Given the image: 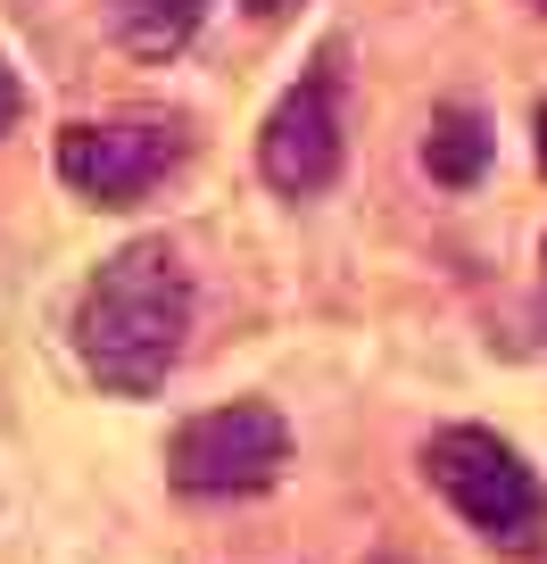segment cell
I'll return each mask as SVG.
<instances>
[{"mask_svg": "<svg viewBox=\"0 0 547 564\" xmlns=\"http://www.w3.org/2000/svg\"><path fill=\"white\" fill-rule=\"evenodd\" d=\"M340 51H316V67L265 108L258 124V175L283 199H324L349 166V108H340Z\"/></svg>", "mask_w": 547, "mask_h": 564, "instance_id": "cell-4", "label": "cell"}, {"mask_svg": "<svg viewBox=\"0 0 547 564\" xmlns=\"http://www.w3.org/2000/svg\"><path fill=\"white\" fill-rule=\"evenodd\" d=\"M183 159H192V133L175 117H100L58 133V183L91 208H142Z\"/></svg>", "mask_w": 547, "mask_h": 564, "instance_id": "cell-5", "label": "cell"}, {"mask_svg": "<svg viewBox=\"0 0 547 564\" xmlns=\"http://www.w3.org/2000/svg\"><path fill=\"white\" fill-rule=\"evenodd\" d=\"M216 0H108V25L133 58H183Z\"/></svg>", "mask_w": 547, "mask_h": 564, "instance_id": "cell-7", "label": "cell"}, {"mask_svg": "<svg viewBox=\"0 0 547 564\" xmlns=\"http://www.w3.org/2000/svg\"><path fill=\"white\" fill-rule=\"evenodd\" d=\"M539 258H547V249H539Z\"/></svg>", "mask_w": 547, "mask_h": 564, "instance_id": "cell-12", "label": "cell"}, {"mask_svg": "<svg viewBox=\"0 0 547 564\" xmlns=\"http://www.w3.org/2000/svg\"><path fill=\"white\" fill-rule=\"evenodd\" d=\"M283 465H291V423L265 399L208 406L166 441V481L183 498H258L283 481Z\"/></svg>", "mask_w": 547, "mask_h": 564, "instance_id": "cell-3", "label": "cell"}, {"mask_svg": "<svg viewBox=\"0 0 547 564\" xmlns=\"http://www.w3.org/2000/svg\"><path fill=\"white\" fill-rule=\"evenodd\" d=\"M291 9H299V0H249V18H258V25H283Z\"/></svg>", "mask_w": 547, "mask_h": 564, "instance_id": "cell-9", "label": "cell"}, {"mask_svg": "<svg viewBox=\"0 0 547 564\" xmlns=\"http://www.w3.org/2000/svg\"><path fill=\"white\" fill-rule=\"evenodd\" d=\"M530 9H539V18H547V0H530Z\"/></svg>", "mask_w": 547, "mask_h": 564, "instance_id": "cell-11", "label": "cell"}, {"mask_svg": "<svg viewBox=\"0 0 547 564\" xmlns=\"http://www.w3.org/2000/svg\"><path fill=\"white\" fill-rule=\"evenodd\" d=\"M490 150H497V133H490V117H481V108H464V100L431 108V124H424V175H431V183L473 192V183L490 175Z\"/></svg>", "mask_w": 547, "mask_h": 564, "instance_id": "cell-6", "label": "cell"}, {"mask_svg": "<svg viewBox=\"0 0 547 564\" xmlns=\"http://www.w3.org/2000/svg\"><path fill=\"white\" fill-rule=\"evenodd\" d=\"M424 474L464 514V531H481L497 556H547V490L514 441H497L481 423H448L424 441Z\"/></svg>", "mask_w": 547, "mask_h": 564, "instance_id": "cell-2", "label": "cell"}, {"mask_svg": "<svg viewBox=\"0 0 547 564\" xmlns=\"http://www.w3.org/2000/svg\"><path fill=\"white\" fill-rule=\"evenodd\" d=\"M18 117H25V84H18V67L0 58V133H9Z\"/></svg>", "mask_w": 547, "mask_h": 564, "instance_id": "cell-8", "label": "cell"}, {"mask_svg": "<svg viewBox=\"0 0 547 564\" xmlns=\"http://www.w3.org/2000/svg\"><path fill=\"white\" fill-rule=\"evenodd\" d=\"M192 349V265L166 232L108 249L75 300V357L100 390L150 399Z\"/></svg>", "mask_w": 547, "mask_h": 564, "instance_id": "cell-1", "label": "cell"}, {"mask_svg": "<svg viewBox=\"0 0 547 564\" xmlns=\"http://www.w3.org/2000/svg\"><path fill=\"white\" fill-rule=\"evenodd\" d=\"M539 166H547V108H539Z\"/></svg>", "mask_w": 547, "mask_h": 564, "instance_id": "cell-10", "label": "cell"}]
</instances>
